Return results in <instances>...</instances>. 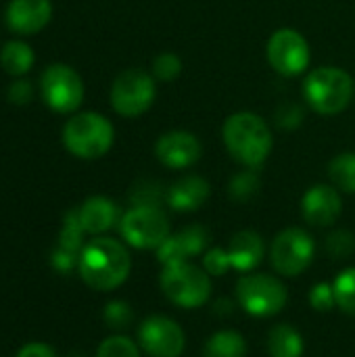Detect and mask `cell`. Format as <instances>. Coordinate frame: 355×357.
I'll use <instances>...</instances> for the list:
<instances>
[{
	"instance_id": "obj_1",
	"label": "cell",
	"mask_w": 355,
	"mask_h": 357,
	"mask_svg": "<svg viewBox=\"0 0 355 357\" xmlns=\"http://www.w3.org/2000/svg\"><path fill=\"white\" fill-rule=\"evenodd\" d=\"M132 270V257L123 243L107 236H98L84 245L80 253L77 272L82 280L100 293L119 289Z\"/></svg>"
},
{
	"instance_id": "obj_2",
	"label": "cell",
	"mask_w": 355,
	"mask_h": 357,
	"mask_svg": "<svg viewBox=\"0 0 355 357\" xmlns=\"http://www.w3.org/2000/svg\"><path fill=\"white\" fill-rule=\"evenodd\" d=\"M228 155L249 169H259L272 153V134L268 123L251 111L232 113L222 128Z\"/></svg>"
},
{
	"instance_id": "obj_3",
	"label": "cell",
	"mask_w": 355,
	"mask_h": 357,
	"mask_svg": "<svg viewBox=\"0 0 355 357\" xmlns=\"http://www.w3.org/2000/svg\"><path fill=\"white\" fill-rule=\"evenodd\" d=\"M354 77L341 67H318L303 79V98L320 115H337L352 102Z\"/></svg>"
},
{
	"instance_id": "obj_4",
	"label": "cell",
	"mask_w": 355,
	"mask_h": 357,
	"mask_svg": "<svg viewBox=\"0 0 355 357\" xmlns=\"http://www.w3.org/2000/svg\"><path fill=\"white\" fill-rule=\"evenodd\" d=\"M115 130L113 123L94 111L75 113L67 119L63 128V144L65 149L80 159H98L107 155L113 146Z\"/></svg>"
},
{
	"instance_id": "obj_5",
	"label": "cell",
	"mask_w": 355,
	"mask_h": 357,
	"mask_svg": "<svg viewBox=\"0 0 355 357\" xmlns=\"http://www.w3.org/2000/svg\"><path fill=\"white\" fill-rule=\"evenodd\" d=\"M159 287L174 305L186 310H197L211 297V276L190 261L163 266Z\"/></svg>"
},
{
	"instance_id": "obj_6",
	"label": "cell",
	"mask_w": 355,
	"mask_h": 357,
	"mask_svg": "<svg viewBox=\"0 0 355 357\" xmlns=\"http://www.w3.org/2000/svg\"><path fill=\"white\" fill-rule=\"evenodd\" d=\"M236 303L249 316L270 318L285 310L289 291L285 282L270 274H245L236 282Z\"/></svg>"
},
{
	"instance_id": "obj_7",
	"label": "cell",
	"mask_w": 355,
	"mask_h": 357,
	"mask_svg": "<svg viewBox=\"0 0 355 357\" xmlns=\"http://www.w3.org/2000/svg\"><path fill=\"white\" fill-rule=\"evenodd\" d=\"M119 232L130 247L157 251L172 234V226L161 207L132 205V209H128L119 220Z\"/></svg>"
},
{
	"instance_id": "obj_8",
	"label": "cell",
	"mask_w": 355,
	"mask_h": 357,
	"mask_svg": "<svg viewBox=\"0 0 355 357\" xmlns=\"http://www.w3.org/2000/svg\"><path fill=\"white\" fill-rule=\"evenodd\" d=\"M157 96L153 73L144 69L121 71L111 86V107L121 117H140L146 113Z\"/></svg>"
},
{
	"instance_id": "obj_9",
	"label": "cell",
	"mask_w": 355,
	"mask_h": 357,
	"mask_svg": "<svg viewBox=\"0 0 355 357\" xmlns=\"http://www.w3.org/2000/svg\"><path fill=\"white\" fill-rule=\"evenodd\" d=\"M40 92L52 111L67 115L80 109L84 100V82L73 67L52 63L40 75Z\"/></svg>"
},
{
	"instance_id": "obj_10",
	"label": "cell",
	"mask_w": 355,
	"mask_h": 357,
	"mask_svg": "<svg viewBox=\"0 0 355 357\" xmlns=\"http://www.w3.org/2000/svg\"><path fill=\"white\" fill-rule=\"evenodd\" d=\"M316 255V243L303 228H287L276 234L270 247L272 268L287 278L303 274Z\"/></svg>"
},
{
	"instance_id": "obj_11",
	"label": "cell",
	"mask_w": 355,
	"mask_h": 357,
	"mask_svg": "<svg viewBox=\"0 0 355 357\" xmlns=\"http://www.w3.org/2000/svg\"><path fill=\"white\" fill-rule=\"evenodd\" d=\"M266 56L270 67L285 77L301 75L310 67L312 59L305 36L293 27H280L270 36Z\"/></svg>"
},
{
	"instance_id": "obj_12",
	"label": "cell",
	"mask_w": 355,
	"mask_h": 357,
	"mask_svg": "<svg viewBox=\"0 0 355 357\" xmlns=\"http://www.w3.org/2000/svg\"><path fill=\"white\" fill-rule=\"evenodd\" d=\"M138 345L149 357H180L186 347V335L176 320L149 316L138 326Z\"/></svg>"
},
{
	"instance_id": "obj_13",
	"label": "cell",
	"mask_w": 355,
	"mask_h": 357,
	"mask_svg": "<svg viewBox=\"0 0 355 357\" xmlns=\"http://www.w3.org/2000/svg\"><path fill=\"white\" fill-rule=\"evenodd\" d=\"M155 155L159 163H163L169 169H186L201 159L203 146L192 132L172 130L157 138Z\"/></svg>"
},
{
	"instance_id": "obj_14",
	"label": "cell",
	"mask_w": 355,
	"mask_h": 357,
	"mask_svg": "<svg viewBox=\"0 0 355 357\" xmlns=\"http://www.w3.org/2000/svg\"><path fill=\"white\" fill-rule=\"evenodd\" d=\"M209 245V232L199 226L190 224L165 238V243L157 249V259L161 266H174V264H186L192 257H199L207 251Z\"/></svg>"
},
{
	"instance_id": "obj_15",
	"label": "cell",
	"mask_w": 355,
	"mask_h": 357,
	"mask_svg": "<svg viewBox=\"0 0 355 357\" xmlns=\"http://www.w3.org/2000/svg\"><path fill=\"white\" fill-rule=\"evenodd\" d=\"M343 209L341 195L335 186L316 184L312 186L301 199V215L314 228H328L333 226Z\"/></svg>"
},
{
	"instance_id": "obj_16",
	"label": "cell",
	"mask_w": 355,
	"mask_h": 357,
	"mask_svg": "<svg viewBox=\"0 0 355 357\" xmlns=\"http://www.w3.org/2000/svg\"><path fill=\"white\" fill-rule=\"evenodd\" d=\"M52 17L50 0H10L4 10L8 29L19 36H33L42 31Z\"/></svg>"
},
{
	"instance_id": "obj_17",
	"label": "cell",
	"mask_w": 355,
	"mask_h": 357,
	"mask_svg": "<svg viewBox=\"0 0 355 357\" xmlns=\"http://www.w3.org/2000/svg\"><path fill=\"white\" fill-rule=\"evenodd\" d=\"M209 182L201 176H184L180 180H176L167 192H165V203L180 213H188V211H197L199 207H203L209 199Z\"/></svg>"
},
{
	"instance_id": "obj_18",
	"label": "cell",
	"mask_w": 355,
	"mask_h": 357,
	"mask_svg": "<svg viewBox=\"0 0 355 357\" xmlns=\"http://www.w3.org/2000/svg\"><path fill=\"white\" fill-rule=\"evenodd\" d=\"M77 215L86 234H94V236L109 232L113 226H119V220H121L117 205L111 199L100 197V195L86 199L77 207Z\"/></svg>"
},
{
	"instance_id": "obj_19",
	"label": "cell",
	"mask_w": 355,
	"mask_h": 357,
	"mask_svg": "<svg viewBox=\"0 0 355 357\" xmlns=\"http://www.w3.org/2000/svg\"><path fill=\"white\" fill-rule=\"evenodd\" d=\"M226 251H228L232 268L247 274V272H253L262 264L266 255V243L257 232L241 230L230 238V245Z\"/></svg>"
},
{
	"instance_id": "obj_20",
	"label": "cell",
	"mask_w": 355,
	"mask_h": 357,
	"mask_svg": "<svg viewBox=\"0 0 355 357\" xmlns=\"http://www.w3.org/2000/svg\"><path fill=\"white\" fill-rule=\"evenodd\" d=\"M303 337L291 324H278L268 335V354L270 357H301L303 356Z\"/></svg>"
},
{
	"instance_id": "obj_21",
	"label": "cell",
	"mask_w": 355,
	"mask_h": 357,
	"mask_svg": "<svg viewBox=\"0 0 355 357\" xmlns=\"http://www.w3.org/2000/svg\"><path fill=\"white\" fill-rule=\"evenodd\" d=\"M33 61H36V54H33L31 46L23 40L6 42L0 52V65H2L4 73H8L13 77H23L33 67Z\"/></svg>"
},
{
	"instance_id": "obj_22",
	"label": "cell",
	"mask_w": 355,
	"mask_h": 357,
	"mask_svg": "<svg viewBox=\"0 0 355 357\" xmlns=\"http://www.w3.org/2000/svg\"><path fill=\"white\" fill-rule=\"evenodd\" d=\"M203 357H247V343L236 331H218L207 339Z\"/></svg>"
},
{
	"instance_id": "obj_23",
	"label": "cell",
	"mask_w": 355,
	"mask_h": 357,
	"mask_svg": "<svg viewBox=\"0 0 355 357\" xmlns=\"http://www.w3.org/2000/svg\"><path fill=\"white\" fill-rule=\"evenodd\" d=\"M328 178L337 190L355 192V153H341L328 163Z\"/></svg>"
},
{
	"instance_id": "obj_24",
	"label": "cell",
	"mask_w": 355,
	"mask_h": 357,
	"mask_svg": "<svg viewBox=\"0 0 355 357\" xmlns=\"http://www.w3.org/2000/svg\"><path fill=\"white\" fill-rule=\"evenodd\" d=\"M259 188H262V180H259L257 172L247 167L245 172H239L236 176H232V180L228 184V195L236 203H247L257 197Z\"/></svg>"
},
{
	"instance_id": "obj_25",
	"label": "cell",
	"mask_w": 355,
	"mask_h": 357,
	"mask_svg": "<svg viewBox=\"0 0 355 357\" xmlns=\"http://www.w3.org/2000/svg\"><path fill=\"white\" fill-rule=\"evenodd\" d=\"M84 236H86V230L82 228L80 224V215H77V209H71L65 218H63V228H61V234H59V245L61 249L65 251H71V253H82L84 249Z\"/></svg>"
},
{
	"instance_id": "obj_26",
	"label": "cell",
	"mask_w": 355,
	"mask_h": 357,
	"mask_svg": "<svg viewBox=\"0 0 355 357\" xmlns=\"http://www.w3.org/2000/svg\"><path fill=\"white\" fill-rule=\"evenodd\" d=\"M333 291H335V301L337 307L355 318V268L343 270L335 282H333Z\"/></svg>"
},
{
	"instance_id": "obj_27",
	"label": "cell",
	"mask_w": 355,
	"mask_h": 357,
	"mask_svg": "<svg viewBox=\"0 0 355 357\" xmlns=\"http://www.w3.org/2000/svg\"><path fill=\"white\" fill-rule=\"evenodd\" d=\"M103 320H105V324H107L111 331H126V328H130L132 322H134L132 305L126 303V301H121V299L109 301V303L105 305Z\"/></svg>"
},
{
	"instance_id": "obj_28",
	"label": "cell",
	"mask_w": 355,
	"mask_h": 357,
	"mask_svg": "<svg viewBox=\"0 0 355 357\" xmlns=\"http://www.w3.org/2000/svg\"><path fill=\"white\" fill-rule=\"evenodd\" d=\"M96 357H140V345L123 335H113L98 345Z\"/></svg>"
},
{
	"instance_id": "obj_29",
	"label": "cell",
	"mask_w": 355,
	"mask_h": 357,
	"mask_svg": "<svg viewBox=\"0 0 355 357\" xmlns=\"http://www.w3.org/2000/svg\"><path fill=\"white\" fill-rule=\"evenodd\" d=\"M165 192L157 182H138L134 184L132 192H130V201L132 205H151V207H161V203L165 201Z\"/></svg>"
},
{
	"instance_id": "obj_30",
	"label": "cell",
	"mask_w": 355,
	"mask_h": 357,
	"mask_svg": "<svg viewBox=\"0 0 355 357\" xmlns=\"http://www.w3.org/2000/svg\"><path fill=\"white\" fill-rule=\"evenodd\" d=\"M182 73V59L176 52H161L153 61V77L159 82H172Z\"/></svg>"
},
{
	"instance_id": "obj_31",
	"label": "cell",
	"mask_w": 355,
	"mask_h": 357,
	"mask_svg": "<svg viewBox=\"0 0 355 357\" xmlns=\"http://www.w3.org/2000/svg\"><path fill=\"white\" fill-rule=\"evenodd\" d=\"M326 251L331 257L335 259H345L349 257L355 251V236L354 232L349 230H333L328 236H326V243H324Z\"/></svg>"
},
{
	"instance_id": "obj_32",
	"label": "cell",
	"mask_w": 355,
	"mask_h": 357,
	"mask_svg": "<svg viewBox=\"0 0 355 357\" xmlns=\"http://www.w3.org/2000/svg\"><path fill=\"white\" fill-rule=\"evenodd\" d=\"M203 268H205V272L209 276H224L228 270H232L228 251L226 249H220V247L207 249L203 253Z\"/></svg>"
},
{
	"instance_id": "obj_33",
	"label": "cell",
	"mask_w": 355,
	"mask_h": 357,
	"mask_svg": "<svg viewBox=\"0 0 355 357\" xmlns=\"http://www.w3.org/2000/svg\"><path fill=\"white\" fill-rule=\"evenodd\" d=\"M310 305L316 310V312H331L337 307V301H335V291H333V284L328 282H318L312 287L310 291Z\"/></svg>"
},
{
	"instance_id": "obj_34",
	"label": "cell",
	"mask_w": 355,
	"mask_h": 357,
	"mask_svg": "<svg viewBox=\"0 0 355 357\" xmlns=\"http://www.w3.org/2000/svg\"><path fill=\"white\" fill-rule=\"evenodd\" d=\"M6 98H8V102H13V105H17V107L29 105L31 98H33V86H31V82L19 77L17 82H13V84L8 86Z\"/></svg>"
},
{
	"instance_id": "obj_35",
	"label": "cell",
	"mask_w": 355,
	"mask_h": 357,
	"mask_svg": "<svg viewBox=\"0 0 355 357\" xmlns=\"http://www.w3.org/2000/svg\"><path fill=\"white\" fill-rule=\"evenodd\" d=\"M50 264H52V268H54L56 272L69 274V272H73V270L77 268L80 255H77V253H71V251H65V249H61V247H56L54 253H52V257H50Z\"/></svg>"
},
{
	"instance_id": "obj_36",
	"label": "cell",
	"mask_w": 355,
	"mask_h": 357,
	"mask_svg": "<svg viewBox=\"0 0 355 357\" xmlns=\"http://www.w3.org/2000/svg\"><path fill=\"white\" fill-rule=\"evenodd\" d=\"M303 119V113L297 105H282L278 111H276V123L285 130H295Z\"/></svg>"
},
{
	"instance_id": "obj_37",
	"label": "cell",
	"mask_w": 355,
	"mask_h": 357,
	"mask_svg": "<svg viewBox=\"0 0 355 357\" xmlns=\"http://www.w3.org/2000/svg\"><path fill=\"white\" fill-rule=\"evenodd\" d=\"M17 357H56V354L46 343H27L19 349Z\"/></svg>"
},
{
	"instance_id": "obj_38",
	"label": "cell",
	"mask_w": 355,
	"mask_h": 357,
	"mask_svg": "<svg viewBox=\"0 0 355 357\" xmlns=\"http://www.w3.org/2000/svg\"><path fill=\"white\" fill-rule=\"evenodd\" d=\"M234 310V303L230 299H220L216 305H213V314L216 316H230Z\"/></svg>"
}]
</instances>
